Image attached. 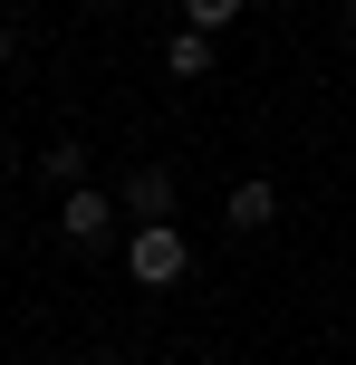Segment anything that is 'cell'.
<instances>
[{
	"label": "cell",
	"instance_id": "8992f818",
	"mask_svg": "<svg viewBox=\"0 0 356 365\" xmlns=\"http://www.w3.org/2000/svg\"><path fill=\"white\" fill-rule=\"evenodd\" d=\"M164 68H173V77H212V38H203V29H173V38H164Z\"/></svg>",
	"mask_w": 356,
	"mask_h": 365
},
{
	"label": "cell",
	"instance_id": "277c9868",
	"mask_svg": "<svg viewBox=\"0 0 356 365\" xmlns=\"http://www.w3.org/2000/svg\"><path fill=\"white\" fill-rule=\"evenodd\" d=\"M222 221H231V231H270V221H280V182H270V173H250V182H231V202H222Z\"/></svg>",
	"mask_w": 356,
	"mask_h": 365
},
{
	"label": "cell",
	"instance_id": "52a82bcc",
	"mask_svg": "<svg viewBox=\"0 0 356 365\" xmlns=\"http://www.w3.org/2000/svg\"><path fill=\"white\" fill-rule=\"evenodd\" d=\"M173 10H183V29H203V38H222L231 19L250 10V0H173Z\"/></svg>",
	"mask_w": 356,
	"mask_h": 365
},
{
	"label": "cell",
	"instance_id": "6da1fadb",
	"mask_svg": "<svg viewBox=\"0 0 356 365\" xmlns=\"http://www.w3.org/2000/svg\"><path fill=\"white\" fill-rule=\"evenodd\" d=\"M183 269H193V240L173 231V221H135L126 231V279L135 289H173Z\"/></svg>",
	"mask_w": 356,
	"mask_h": 365
},
{
	"label": "cell",
	"instance_id": "3957f363",
	"mask_svg": "<svg viewBox=\"0 0 356 365\" xmlns=\"http://www.w3.org/2000/svg\"><path fill=\"white\" fill-rule=\"evenodd\" d=\"M116 202H126L135 221H173V173L164 164H135L126 182H116Z\"/></svg>",
	"mask_w": 356,
	"mask_h": 365
},
{
	"label": "cell",
	"instance_id": "9c48e42d",
	"mask_svg": "<svg viewBox=\"0 0 356 365\" xmlns=\"http://www.w3.org/2000/svg\"><path fill=\"white\" fill-rule=\"evenodd\" d=\"M96 365H126V356H96Z\"/></svg>",
	"mask_w": 356,
	"mask_h": 365
},
{
	"label": "cell",
	"instance_id": "5b68a950",
	"mask_svg": "<svg viewBox=\"0 0 356 365\" xmlns=\"http://www.w3.org/2000/svg\"><path fill=\"white\" fill-rule=\"evenodd\" d=\"M39 173H49L58 192H77V182H87V135H58V145L39 154Z\"/></svg>",
	"mask_w": 356,
	"mask_h": 365
},
{
	"label": "cell",
	"instance_id": "ba28073f",
	"mask_svg": "<svg viewBox=\"0 0 356 365\" xmlns=\"http://www.w3.org/2000/svg\"><path fill=\"white\" fill-rule=\"evenodd\" d=\"M0 68H10V19H0Z\"/></svg>",
	"mask_w": 356,
	"mask_h": 365
},
{
	"label": "cell",
	"instance_id": "7a4b0ae2",
	"mask_svg": "<svg viewBox=\"0 0 356 365\" xmlns=\"http://www.w3.org/2000/svg\"><path fill=\"white\" fill-rule=\"evenodd\" d=\"M116 212H126L116 192H96V182H77V192H58V240H68V250H96V240L116 231Z\"/></svg>",
	"mask_w": 356,
	"mask_h": 365
}]
</instances>
